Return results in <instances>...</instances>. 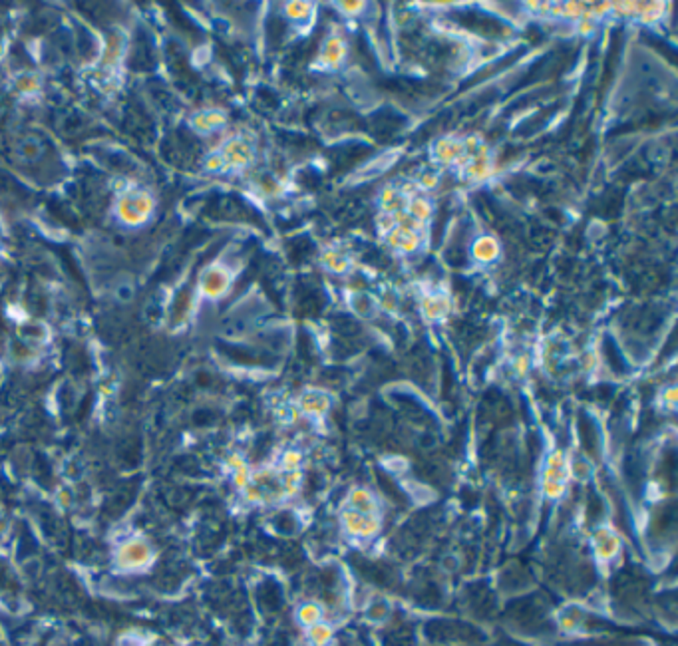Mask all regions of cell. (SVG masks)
<instances>
[{
  "mask_svg": "<svg viewBox=\"0 0 678 646\" xmlns=\"http://www.w3.org/2000/svg\"><path fill=\"white\" fill-rule=\"evenodd\" d=\"M569 465L565 461V457L561 452L553 454L547 461V470H545V477H543V491L547 497L557 499L565 493L569 481Z\"/></svg>",
  "mask_w": 678,
  "mask_h": 646,
  "instance_id": "cell-1",
  "label": "cell"
},
{
  "mask_svg": "<svg viewBox=\"0 0 678 646\" xmlns=\"http://www.w3.org/2000/svg\"><path fill=\"white\" fill-rule=\"evenodd\" d=\"M340 521L348 533L356 537H372L376 535L380 529L378 515H366V513L354 511V509H345L340 515Z\"/></svg>",
  "mask_w": 678,
  "mask_h": 646,
  "instance_id": "cell-2",
  "label": "cell"
},
{
  "mask_svg": "<svg viewBox=\"0 0 678 646\" xmlns=\"http://www.w3.org/2000/svg\"><path fill=\"white\" fill-rule=\"evenodd\" d=\"M621 549V539L613 531V527L603 525L595 531V551L601 559H611Z\"/></svg>",
  "mask_w": 678,
  "mask_h": 646,
  "instance_id": "cell-3",
  "label": "cell"
},
{
  "mask_svg": "<svg viewBox=\"0 0 678 646\" xmlns=\"http://www.w3.org/2000/svg\"><path fill=\"white\" fill-rule=\"evenodd\" d=\"M348 509L360 511L366 515H376L378 513V499L372 491L364 488H354L348 495Z\"/></svg>",
  "mask_w": 678,
  "mask_h": 646,
  "instance_id": "cell-4",
  "label": "cell"
},
{
  "mask_svg": "<svg viewBox=\"0 0 678 646\" xmlns=\"http://www.w3.org/2000/svg\"><path fill=\"white\" fill-rule=\"evenodd\" d=\"M147 557H149V549L142 541H131V543L124 545L120 551V559L126 565H140L143 561H147Z\"/></svg>",
  "mask_w": 678,
  "mask_h": 646,
  "instance_id": "cell-5",
  "label": "cell"
}]
</instances>
